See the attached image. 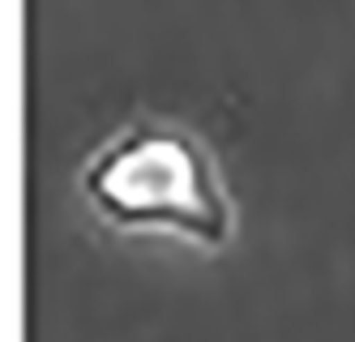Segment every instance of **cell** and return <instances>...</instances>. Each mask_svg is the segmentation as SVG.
<instances>
[{"label": "cell", "instance_id": "obj_1", "mask_svg": "<svg viewBox=\"0 0 355 342\" xmlns=\"http://www.w3.org/2000/svg\"><path fill=\"white\" fill-rule=\"evenodd\" d=\"M86 197L120 227H171L201 244H227L232 197L193 133L137 120L86 163Z\"/></svg>", "mask_w": 355, "mask_h": 342}]
</instances>
